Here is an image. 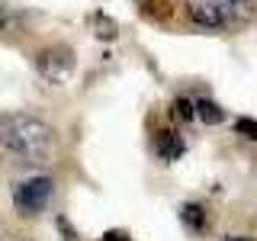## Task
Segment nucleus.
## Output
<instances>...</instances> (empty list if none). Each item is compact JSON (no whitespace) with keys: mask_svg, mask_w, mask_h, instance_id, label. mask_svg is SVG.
Instances as JSON below:
<instances>
[{"mask_svg":"<svg viewBox=\"0 0 257 241\" xmlns=\"http://www.w3.org/2000/svg\"><path fill=\"white\" fill-rule=\"evenodd\" d=\"M36 68L48 84H68V77L74 74V52L68 45H52L36 55Z\"/></svg>","mask_w":257,"mask_h":241,"instance_id":"7ed1b4c3","label":"nucleus"},{"mask_svg":"<svg viewBox=\"0 0 257 241\" xmlns=\"http://www.w3.org/2000/svg\"><path fill=\"white\" fill-rule=\"evenodd\" d=\"M190 16H193V23H199V26H206V29H222L225 26V16L219 10V4H193Z\"/></svg>","mask_w":257,"mask_h":241,"instance_id":"20e7f679","label":"nucleus"},{"mask_svg":"<svg viewBox=\"0 0 257 241\" xmlns=\"http://www.w3.org/2000/svg\"><path fill=\"white\" fill-rule=\"evenodd\" d=\"M0 145L32 164H42L55 155V129L26 112H10L0 116Z\"/></svg>","mask_w":257,"mask_h":241,"instance_id":"f257e3e1","label":"nucleus"},{"mask_svg":"<svg viewBox=\"0 0 257 241\" xmlns=\"http://www.w3.org/2000/svg\"><path fill=\"white\" fill-rule=\"evenodd\" d=\"M103 241H132L125 235V231H106V235H103Z\"/></svg>","mask_w":257,"mask_h":241,"instance_id":"9b49d317","label":"nucleus"},{"mask_svg":"<svg viewBox=\"0 0 257 241\" xmlns=\"http://www.w3.org/2000/svg\"><path fill=\"white\" fill-rule=\"evenodd\" d=\"M93 32H96V39H106V42H112V39L119 36V26L109 20V16L96 13V16H93Z\"/></svg>","mask_w":257,"mask_h":241,"instance_id":"6e6552de","label":"nucleus"},{"mask_svg":"<svg viewBox=\"0 0 257 241\" xmlns=\"http://www.w3.org/2000/svg\"><path fill=\"white\" fill-rule=\"evenodd\" d=\"M180 222L187 225L190 231H203L206 228V209L199 206V203H187L180 209Z\"/></svg>","mask_w":257,"mask_h":241,"instance_id":"423d86ee","label":"nucleus"},{"mask_svg":"<svg viewBox=\"0 0 257 241\" xmlns=\"http://www.w3.org/2000/svg\"><path fill=\"white\" fill-rule=\"evenodd\" d=\"M48 199H52V177H29L13 190V206L20 215H42Z\"/></svg>","mask_w":257,"mask_h":241,"instance_id":"f03ea898","label":"nucleus"},{"mask_svg":"<svg viewBox=\"0 0 257 241\" xmlns=\"http://www.w3.org/2000/svg\"><path fill=\"white\" fill-rule=\"evenodd\" d=\"M196 116L203 119L206 126H219V123H225V109H222L215 100H199V103H196Z\"/></svg>","mask_w":257,"mask_h":241,"instance_id":"0eeeda50","label":"nucleus"},{"mask_svg":"<svg viewBox=\"0 0 257 241\" xmlns=\"http://www.w3.org/2000/svg\"><path fill=\"white\" fill-rule=\"evenodd\" d=\"M0 26H7V7H0Z\"/></svg>","mask_w":257,"mask_h":241,"instance_id":"f8f14e48","label":"nucleus"},{"mask_svg":"<svg viewBox=\"0 0 257 241\" xmlns=\"http://www.w3.org/2000/svg\"><path fill=\"white\" fill-rule=\"evenodd\" d=\"M228 241H251V238H228Z\"/></svg>","mask_w":257,"mask_h":241,"instance_id":"ddd939ff","label":"nucleus"},{"mask_svg":"<svg viewBox=\"0 0 257 241\" xmlns=\"http://www.w3.org/2000/svg\"><path fill=\"white\" fill-rule=\"evenodd\" d=\"M235 132L244 135V139H251V142H257V119H247V116L235 119Z\"/></svg>","mask_w":257,"mask_h":241,"instance_id":"9d476101","label":"nucleus"},{"mask_svg":"<svg viewBox=\"0 0 257 241\" xmlns=\"http://www.w3.org/2000/svg\"><path fill=\"white\" fill-rule=\"evenodd\" d=\"M174 116L180 119V123H190L193 116H196V103H190V100H174Z\"/></svg>","mask_w":257,"mask_h":241,"instance_id":"1a4fd4ad","label":"nucleus"},{"mask_svg":"<svg viewBox=\"0 0 257 241\" xmlns=\"http://www.w3.org/2000/svg\"><path fill=\"white\" fill-rule=\"evenodd\" d=\"M155 148H158V155L164 161H177L183 155V142H180V135H174V132H158Z\"/></svg>","mask_w":257,"mask_h":241,"instance_id":"39448f33","label":"nucleus"}]
</instances>
